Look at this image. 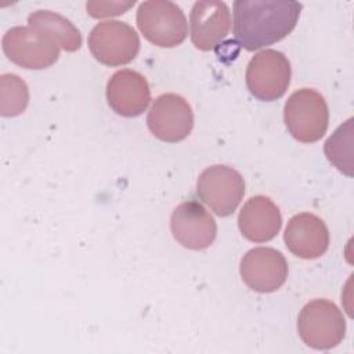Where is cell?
I'll return each mask as SVG.
<instances>
[{"label": "cell", "mask_w": 354, "mask_h": 354, "mask_svg": "<svg viewBox=\"0 0 354 354\" xmlns=\"http://www.w3.org/2000/svg\"><path fill=\"white\" fill-rule=\"evenodd\" d=\"M301 7L292 0H238L234 3V36L248 51L274 44L295 29Z\"/></svg>", "instance_id": "6da1fadb"}, {"label": "cell", "mask_w": 354, "mask_h": 354, "mask_svg": "<svg viewBox=\"0 0 354 354\" xmlns=\"http://www.w3.org/2000/svg\"><path fill=\"white\" fill-rule=\"evenodd\" d=\"M283 120L292 137L304 144L322 138L329 123V111L324 95L313 88L293 91L283 106Z\"/></svg>", "instance_id": "7a4b0ae2"}, {"label": "cell", "mask_w": 354, "mask_h": 354, "mask_svg": "<svg viewBox=\"0 0 354 354\" xmlns=\"http://www.w3.org/2000/svg\"><path fill=\"white\" fill-rule=\"evenodd\" d=\"M297 332L306 346L315 350H330L343 342L346 319L333 301L314 299L301 308Z\"/></svg>", "instance_id": "3957f363"}, {"label": "cell", "mask_w": 354, "mask_h": 354, "mask_svg": "<svg viewBox=\"0 0 354 354\" xmlns=\"http://www.w3.org/2000/svg\"><path fill=\"white\" fill-rule=\"evenodd\" d=\"M136 19L142 36L158 47H177L188 35L187 18L183 10L169 0L141 3Z\"/></svg>", "instance_id": "277c9868"}, {"label": "cell", "mask_w": 354, "mask_h": 354, "mask_svg": "<svg viewBox=\"0 0 354 354\" xmlns=\"http://www.w3.org/2000/svg\"><path fill=\"white\" fill-rule=\"evenodd\" d=\"M1 47L10 61L26 69H46L59 58V46L30 26L8 29L1 39Z\"/></svg>", "instance_id": "5b68a950"}, {"label": "cell", "mask_w": 354, "mask_h": 354, "mask_svg": "<svg viewBox=\"0 0 354 354\" xmlns=\"http://www.w3.org/2000/svg\"><path fill=\"white\" fill-rule=\"evenodd\" d=\"M290 62L277 50H263L254 54L246 68V86L252 95L261 101L281 98L290 83Z\"/></svg>", "instance_id": "8992f818"}, {"label": "cell", "mask_w": 354, "mask_h": 354, "mask_svg": "<svg viewBox=\"0 0 354 354\" xmlns=\"http://www.w3.org/2000/svg\"><path fill=\"white\" fill-rule=\"evenodd\" d=\"M88 48L93 57L106 66H120L131 62L140 51V39L133 26L122 21L97 24L88 35Z\"/></svg>", "instance_id": "52a82bcc"}, {"label": "cell", "mask_w": 354, "mask_h": 354, "mask_svg": "<svg viewBox=\"0 0 354 354\" xmlns=\"http://www.w3.org/2000/svg\"><path fill=\"white\" fill-rule=\"evenodd\" d=\"M196 192L214 214L227 217L239 206L245 194V181L235 169L214 165L201 173Z\"/></svg>", "instance_id": "ba28073f"}, {"label": "cell", "mask_w": 354, "mask_h": 354, "mask_svg": "<svg viewBox=\"0 0 354 354\" xmlns=\"http://www.w3.org/2000/svg\"><path fill=\"white\" fill-rule=\"evenodd\" d=\"M147 124L149 131L160 141H183L194 127L192 108L184 97L176 93L160 94L148 111Z\"/></svg>", "instance_id": "9c48e42d"}, {"label": "cell", "mask_w": 354, "mask_h": 354, "mask_svg": "<svg viewBox=\"0 0 354 354\" xmlns=\"http://www.w3.org/2000/svg\"><path fill=\"white\" fill-rule=\"evenodd\" d=\"M170 228L174 239L191 250L209 248L217 235V224L213 216L196 201H184L174 207Z\"/></svg>", "instance_id": "30bf717a"}, {"label": "cell", "mask_w": 354, "mask_h": 354, "mask_svg": "<svg viewBox=\"0 0 354 354\" xmlns=\"http://www.w3.org/2000/svg\"><path fill=\"white\" fill-rule=\"evenodd\" d=\"M242 281L254 292L271 293L288 278V263L274 248H253L243 254L239 266Z\"/></svg>", "instance_id": "8fae6325"}, {"label": "cell", "mask_w": 354, "mask_h": 354, "mask_svg": "<svg viewBox=\"0 0 354 354\" xmlns=\"http://www.w3.org/2000/svg\"><path fill=\"white\" fill-rule=\"evenodd\" d=\"M231 12L224 1H196L189 14V36L201 51L216 48L228 35Z\"/></svg>", "instance_id": "7c38bea8"}, {"label": "cell", "mask_w": 354, "mask_h": 354, "mask_svg": "<svg viewBox=\"0 0 354 354\" xmlns=\"http://www.w3.org/2000/svg\"><path fill=\"white\" fill-rule=\"evenodd\" d=\"M106 101L118 115L134 118L147 109L151 101V88L140 72L122 69L115 72L106 83Z\"/></svg>", "instance_id": "4fadbf2b"}, {"label": "cell", "mask_w": 354, "mask_h": 354, "mask_svg": "<svg viewBox=\"0 0 354 354\" xmlns=\"http://www.w3.org/2000/svg\"><path fill=\"white\" fill-rule=\"evenodd\" d=\"M283 241L297 257L314 260L321 257L329 246V231L322 218L313 213H299L289 218Z\"/></svg>", "instance_id": "5bb4252c"}, {"label": "cell", "mask_w": 354, "mask_h": 354, "mask_svg": "<svg viewBox=\"0 0 354 354\" xmlns=\"http://www.w3.org/2000/svg\"><path fill=\"white\" fill-rule=\"evenodd\" d=\"M282 225V216L278 206L264 195L248 199L238 214L241 234L250 242L261 243L277 236Z\"/></svg>", "instance_id": "9a60e30c"}, {"label": "cell", "mask_w": 354, "mask_h": 354, "mask_svg": "<svg viewBox=\"0 0 354 354\" xmlns=\"http://www.w3.org/2000/svg\"><path fill=\"white\" fill-rule=\"evenodd\" d=\"M28 24L30 28L51 37L65 51L73 53L82 47V35L79 29L58 12L37 10L29 14Z\"/></svg>", "instance_id": "2e32d148"}, {"label": "cell", "mask_w": 354, "mask_h": 354, "mask_svg": "<svg viewBox=\"0 0 354 354\" xmlns=\"http://www.w3.org/2000/svg\"><path fill=\"white\" fill-rule=\"evenodd\" d=\"M325 155L328 160L342 173L353 176V118L340 124L325 142Z\"/></svg>", "instance_id": "e0dca14e"}, {"label": "cell", "mask_w": 354, "mask_h": 354, "mask_svg": "<svg viewBox=\"0 0 354 354\" xmlns=\"http://www.w3.org/2000/svg\"><path fill=\"white\" fill-rule=\"evenodd\" d=\"M29 102L28 84L14 73L0 76V113L6 118L21 115Z\"/></svg>", "instance_id": "ac0fdd59"}, {"label": "cell", "mask_w": 354, "mask_h": 354, "mask_svg": "<svg viewBox=\"0 0 354 354\" xmlns=\"http://www.w3.org/2000/svg\"><path fill=\"white\" fill-rule=\"evenodd\" d=\"M134 6L133 1H102V0H93L87 1L86 8L87 14L94 18H106V17H116L124 14Z\"/></svg>", "instance_id": "d6986e66"}]
</instances>
